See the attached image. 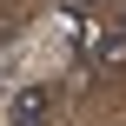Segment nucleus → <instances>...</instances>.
<instances>
[{"instance_id": "obj_3", "label": "nucleus", "mask_w": 126, "mask_h": 126, "mask_svg": "<svg viewBox=\"0 0 126 126\" xmlns=\"http://www.w3.org/2000/svg\"><path fill=\"white\" fill-rule=\"evenodd\" d=\"M73 7H106V0H73Z\"/></svg>"}, {"instance_id": "obj_2", "label": "nucleus", "mask_w": 126, "mask_h": 126, "mask_svg": "<svg viewBox=\"0 0 126 126\" xmlns=\"http://www.w3.org/2000/svg\"><path fill=\"white\" fill-rule=\"evenodd\" d=\"M47 113H53V86H20L13 93V106H7V126H47Z\"/></svg>"}, {"instance_id": "obj_1", "label": "nucleus", "mask_w": 126, "mask_h": 126, "mask_svg": "<svg viewBox=\"0 0 126 126\" xmlns=\"http://www.w3.org/2000/svg\"><path fill=\"white\" fill-rule=\"evenodd\" d=\"M86 73H126V27H100L86 40Z\"/></svg>"}]
</instances>
